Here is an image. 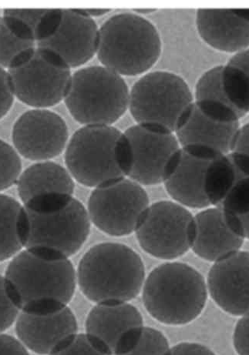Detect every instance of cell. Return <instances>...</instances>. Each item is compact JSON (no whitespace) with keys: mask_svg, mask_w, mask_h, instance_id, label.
<instances>
[{"mask_svg":"<svg viewBox=\"0 0 249 355\" xmlns=\"http://www.w3.org/2000/svg\"><path fill=\"white\" fill-rule=\"evenodd\" d=\"M3 277L12 303L20 312L33 315L67 307L78 284L70 259L46 248L22 250L12 257Z\"/></svg>","mask_w":249,"mask_h":355,"instance_id":"6da1fadb","label":"cell"},{"mask_svg":"<svg viewBox=\"0 0 249 355\" xmlns=\"http://www.w3.org/2000/svg\"><path fill=\"white\" fill-rule=\"evenodd\" d=\"M87 208L74 195H38L23 205L18 230L25 249L46 248L70 259L78 254L91 233Z\"/></svg>","mask_w":249,"mask_h":355,"instance_id":"7a4b0ae2","label":"cell"},{"mask_svg":"<svg viewBox=\"0 0 249 355\" xmlns=\"http://www.w3.org/2000/svg\"><path fill=\"white\" fill-rule=\"evenodd\" d=\"M145 279L141 256L119 243H101L89 248L77 270L82 294L96 304L133 300L142 291Z\"/></svg>","mask_w":249,"mask_h":355,"instance_id":"3957f363","label":"cell"},{"mask_svg":"<svg viewBox=\"0 0 249 355\" xmlns=\"http://www.w3.org/2000/svg\"><path fill=\"white\" fill-rule=\"evenodd\" d=\"M162 53L157 28L133 12L115 14L99 27L96 58L101 66L123 78L148 73Z\"/></svg>","mask_w":249,"mask_h":355,"instance_id":"277c9868","label":"cell"},{"mask_svg":"<svg viewBox=\"0 0 249 355\" xmlns=\"http://www.w3.org/2000/svg\"><path fill=\"white\" fill-rule=\"evenodd\" d=\"M207 284L189 264L171 261L161 264L145 279L142 299L148 314L166 325L188 324L205 308Z\"/></svg>","mask_w":249,"mask_h":355,"instance_id":"5b68a950","label":"cell"},{"mask_svg":"<svg viewBox=\"0 0 249 355\" xmlns=\"http://www.w3.org/2000/svg\"><path fill=\"white\" fill-rule=\"evenodd\" d=\"M130 89L123 76L103 66L73 73L65 98L69 113L84 126H113L126 114Z\"/></svg>","mask_w":249,"mask_h":355,"instance_id":"8992f818","label":"cell"},{"mask_svg":"<svg viewBox=\"0 0 249 355\" xmlns=\"http://www.w3.org/2000/svg\"><path fill=\"white\" fill-rule=\"evenodd\" d=\"M195 97L181 76L164 71L141 76L130 89L128 110L137 124L175 133L189 114Z\"/></svg>","mask_w":249,"mask_h":355,"instance_id":"52a82bcc","label":"cell"},{"mask_svg":"<svg viewBox=\"0 0 249 355\" xmlns=\"http://www.w3.org/2000/svg\"><path fill=\"white\" fill-rule=\"evenodd\" d=\"M71 69L56 53L36 46L19 54L8 72L18 101L33 109H49L65 101Z\"/></svg>","mask_w":249,"mask_h":355,"instance_id":"ba28073f","label":"cell"},{"mask_svg":"<svg viewBox=\"0 0 249 355\" xmlns=\"http://www.w3.org/2000/svg\"><path fill=\"white\" fill-rule=\"evenodd\" d=\"M180 148L172 132L136 123L122 132L115 156L124 177L141 186H155L163 184L166 168Z\"/></svg>","mask_w":249,"mask_h":355,"instance_id":"9c48e42d","label":"cell"},{"mask_svg":"<svg viewBox=\"0 0 249 355\" xmlns=\"http://www.w3.org/2000/svg\"><path fill=\"white\" fill-rule=\"evenodd\" d=\"M121 133L113 126H84L76 131L65 151L66 168L74 180L95 188L123 178L115 156Z\"/></svg>","mask_w":249,"mask_h":355,"instance_id":"30bf717a","label":"cell"},{"mask_svg":"<svg viewBox=\"0 0 249 355\" xmlns=\"http://www.w3.org/2000/svg\"><path fill=\"white\" fill-rule=\"evenodd\" d=\"M140 247L155 259L173 261L188 253L196 236L195 216L175 201L150 205L136 232Z\"/></svg>","mask_w":249,"mask_h":355,"instance_id":"8fae6325","label":"cell"},{"mask_svg":"<svg viewBox=\"0 0 249 355\" xmlns=\"http://www.w3.org/2000/svg\"><path fill=\"white\" fill-rule=\"evenodd\" d=\"M149 206L143 186L123 177L94 188L87 210L96 228L119 238L135 233Z\"/></svg>","mask_w":249,"mask_h":355,"instance_id":"7c38bea8","label":"cell"},{"mask_svg":"<svg viewBox=\"0 0 249 355\" xmlns=\"http://www.w3.org/2000/svg\"><path fill=\"white\" fill-rule=\"evenodd\" d=\"M241 118L232 108L212 101H195L175 131L181 146L200 145L228 155L241 127Z\"/></svg>","mask_w":249,"mask_h":355,"instance_id":"4fadbf2b","label":"cell"},{"mask_svg":"<svg viewBox=\"0 0 249 355\" xmlns=\"http://www.w3.org/2000/svg\"><path fill=\"white\" fill-rule=\"evenodd\" d=\"M86 335L103 352L124 355L132 351L144 329L141 312L128 302L96 304L86 320Z\"/></svg>","mask_w":249,"mask_h":355,"instance_id":"5bb4252c","label":"cell"},{"mask_svg":"<svg viewBox=\"0 0 249 355\" xmlns=\"http://www.w3.org/2000/svg\"><path fill=\"white\" fill-rule=\"evenodd\" d=\"M11 137L19 156L36 163L59 157L70 141L66 121L49 109L27 110L13 125Z\"/></svg>","mask_w":249,"mask_h":355,"instance_id":"9a60e30c","label":"cell"},{"mask_svg":"<svg viewBox=\"0 0 249 355\" xmlns=\"http://www.w3.org/2000/svg\"><path fill=\"white\" fill-rule=\"evenodd\" d=\"M226 155L200 145L181 147L171 159L163 184L169 196L187 208L210 207L205 192L207 168L214 159Z\"/></svg>","mask_w":249,"mask_h":355,"instance_id":"2e32d148","label":"cell"},{"mask_svg":"<svg viewBox=\"0 0 249 355\" xmlns=\"http://www.w3.org/2000/svg\"><path fill=\"white\" fill-rule=\"evenodd\" d=\"M207 292L218 307L233 316L249 315V252L239 250L213 263Z\"/></svg>","mask_w":249,"mask_h":355,"instance_id":"e0dca14e","label":"cell"},{"mask_svg":"<svg viewBox=\"0 0 249 355\" xmlns=\"http://www.w3.org/2000/svg\"><path fill=\"white\" fill-rule=\"evenodd\" d=\"M99 27L81 9H64L56 33L37 46L56 53L71 69L84 66L98 51Z\"/></svg>","mask_w":249,"mask_h":355,"instance_id":"ac0fdd59","label":"cell"},{"mask_svg":"<svg viewBox=\"0 0 249 355\" xmlns=\"http://www.w3.org/2000/svg\"><path fill=\"white\" fill-rule=\"evenodd\" d=\"M15 324L19 342L27 350L39 355H50L61 343L78 331L77 319L68 306L47 315L20 312Z\"/></svg>","mask_w":249,"mask_h":355,"instance_id":"d6986e66","label":"cell"},{"mask_svg":"<svg viewBox=\"0 0 249 355\" xmlns=\"http://www.w3.org/2000/svg\"><path fill=\"white\" fill-rule=\"evenodd\" d=\"M195 101H212L224 104L241 119L249 115V75L245 69L227 61L207 69L198 80Z\"/></svg>","mask_w":249,"mask_h":355,"instance_id":"ffe728a7","label":"cell"},{"mask_svg":"<svg viewBox=\"0 0 249 355\" xmlns=\"http://www.w3.org/2000/svg\"><path fill=\"white\" fill-rule=\"evenodd\" d=\"M196 25L200 38L214 50L232 55L249 50V20L238 10L198 9Z\"/></svg>","mask_w":249,"mask_h":355,"instance_id":"44dd1931","label":"cell"},{"mask_svg":"<svg viewBox=\"0 0 249 355\" xmlns=\"http://www.w3.org/2000/svg\"><path fill=\"white\" fill-rule=\"evenodd\" d=\"M195 221L196 236L191 250L200 259L214 263L243 246L245 241L227 228L219 207L203 209L195 215Z\"/></svg>","mask_w":249,"mask_h":355,"instance_id":"7402d4cb","label":"cell"},{"mask_svg":"<svg viewBox=\"0 0 249 355\" xmlns=\"http://www.w3.org/2000/svg\"><path fill=\"white\" fill-rule=\"evenodd\" d=\"M18 196L22 205L40 194L60 193L74 195L75 180L63 166L53 162H37L20 175L17 183Z\"/></svg>","mask_w":249,"mask_h":355,"instance_id":"603a6c76","label":"cell"},{"mask_svg":"<svg viewBox=\"0 0 249 355\" xmlns=\"http://www.w3.org/2000/svg\"><path fill=\"white\" fill-rule=\"evenodd\" d=\"M36 46L32 32L22 20L3 14L0 21V67L8 71L19 54Z\"/></svg>","mask_w":249,"mask_h":355,"instance_id":"cb8c5ba5","label":"cell"},{"mask_svg":"<svg viewBox=\"0 0 249 355\" xmlns=\"http://www.w3.org/2000/svg\"><path fill=\"white\" fill-rule=\"evenodd\" d=\"M22 207L15 198L0 193V262L12 259L24 248L18 230Z\"/></svg>","mask_w":249,"mask_h":355,"instance_id":"d4e9b609","label":"cell"},{"mask_svg":"<svg viewBox=\"0 0 249 355\" xmlns=\"http://www.w3.org/2000/svg\"><path fill=\"white\" fill-rule=\"evenodd\" d=\"M239 180L237 170L228 155H221L207 170L205 192L211 207H218Z\"/></svg>","mask_w":249,"mask_h":355,"instance_id":"484cf974","label":"cell"},{"mask_svg":"<svg viewBox=\"0 0 249 355\" xmlns=\"http://www.w3.org/2000/svg\"><path fill=\"white\" fill-rule=\"evenodd\" d=\"M22 172V159L17 151L0 139V193L17 185Z\"/></svg>","mask_w":249,"mask_h":355,"instance_id":"4316f807","label":"cell"},{"mask_svg":"<svg viewBox=\"0 0 249 355\" xmlns=\"http://www.w3.org/2000/svg\"><path fill=\"white\" fill-rule=\"evenodd\" d=\"M171 349L162 332L144 327L139 343L132 351L124 355H171Z\"/></svg>","mask_w":249,"mask_h":355,"instance_id":"83f0119b","label":"cell"},{"mask_svg":"<svg viewBox=\"0 0 249 355\" xmlns=\"http://www.w3.org/2000/svg\"><path fill=\"white\" fill-rule=\"evenodd\" d=\"M218 207L237 215L249 214V178L239 179Z\"/></svg>","mask_w":249,"mask_h":355,"instance_id":"f1b7e54d","label":"cell"},{"mask_svg":"<svg viewBox=\"0 0 249 355\" xmlns=\"http://www.w3.org/2000/svg\"><path fill=\"white\" fill-rule=\"evenodd\" d=\"M50 355H110L99 350L86 334L76 335L65 339Z\"/></svg>","mask_w":249,"mask_h":355,"instance_id":"f546056e","label":"cell"},{"mask_svg":"<svg viewBox=\"0 0 249 355\" xmlns=\"http://www.w3.org/2000/svg\"><path fill=\"white\" fill-rule=\"evenodd\" d=\"M19 313L6 291L4 277L0 275V334L16 322Z\"/></svg>","mask_w":249,"mask_h":355,"instance_id":"4dcf8cb0","label":"cell"},{"mask_svg":"<svg viewBox=\"0 0 249 355\" xmlns=\"http://www.w3.org/2000/svg\"><path fill=\"white\" fill-rule=\"evenodd\" d=\"M15 98L9 73L0 67V121L9 114Z\"/></svg>","mask_w":249,"mask_h":355,"instance_id":"1f68e13d","label":"cell"},{"mask_svg":"<svg viewBox=\"0 0 249 355\" xmlns=\"http://www.w3.org/2000/svg\"><path fill=\"white\" fill-rule=\"evenodd\" d=\"M233 345L239 355H249V315L242 317L235 326Z\"/></svg>","mask_w":249,"mask_h":355,"instance_id":"d6a6232c","label":"cell"},{"mask_svg":"<svg viewBox=\"0 0 249 355\" xmlns=\"http://www.w3.org/2000/svg\"><path fill=\"white\" fill-rule=\"evenodd\" d=\"M0 355H30L28 350L18 338L0 334Z\"/></svg>","mask_w":249,"mask_h":355,"instance_id":"836d02e7","label":"cell"},{"mask_svg":"<svg viewBox=\"0 0 249 355\" xmlns=\"http://www.w3.org/2000/svg\"><path fill=\"white\" fill-rule=\"evenodd\" d=\"M171 355H216L209 347L191 343H180L171 347Z\"/></svg>","mask_w":249,"mask_h":355,"instance_id":"e575fe53","label":"cell"},{"mask_svg":"<svg viewBox=\"0 0 249 355\" xmlns=\"http://www.w3.org/2000/svg\"><path fill=\"white\" fill-rule=\"evenodd\" d=\"M221 211H223L225 225L230 230V232L239 238L244 241L246 240V228L240 216L223 210Z\"/></svg>","mask_w":249,"mask_h":355,"instance_id":"d590c367","label":"cell"},{"mask_svg":"<svg viewBox=\"0 0 249 355\" xmlns=\"http://www.w3.org/2000/svg\"><path fill=\"white\" fill-rule=\"evenodd\" d=\"M234 168L237 171L239 179L249 178V155L232 151L228 154Z\"/></svg>","mask_w":249,"mask_h":355,"instance_id":"8d00e7d4","label":"cell"},{"mask_svg":"<svg viewBox=\"0 0 249 355\" xmlns=\"http://www.w3.org/2000/svg\"><path fill=\"white\" fill-rule=\"evenodd\" d=\"M232 151L244 153V154L249 155V123L244 125L241 124Z\"/></svg>","mask_w":249,"mask_h":355,"instance_id":"74e56055","label":"cell"},{"mask_svg":"<svg viewBox=\"0 0 249 355\" xmlns=\"http://www.w3.org/2000/svg\"><path fill=\"white\" fill-rule=\"evenodd\" d=\"M228 61L245 69L246 73L249 75V50L232 55L231 59Z\"/></svg>","mask_w":249,"mask_h":355,"instance_id":"f35d334b","label":"cell"},{"mask_svg":"<svg viewBox=\"0 0 249 355\" xmlns=\"http://www.w3.org/2000/svg\"><path fill=\"white\" fill-rule=\"evenodd\" d=\"M87 16L94 19L101 17L107 15L109 12H112L110 9H81Z\"/></svg>","mask_w":249,"mask_h":355,"instance_id":"ab89813d","label":"cell"},{"mask_svg":"<svg viewBox=\"0 0 249 355\" xmlns=\"http://www.w3.org/2000/svg\"><path fill=\"white\" fill-rule=\"evenodd\" d=\"M157 9H135L133 12L141 17L149 15V14L157 12Z\"/></svg>","mask_w":249,"mask_h":355,"instance_id":"60d3db41","label":"cell"},{"mask_svg":"<svg viewBox=\"0 0 249 355\" xmlns=\"http://www.w3.org/2000/svg\"><path fill=\"white\" fill-rule=\"evenodd\" d=\"M1 17H2V16H1V15H0V21H1Z\"/></svg>","mask_w":249,"mask_h":355,"instance_id":"b9f144b4","label":"cell"}]
</instances>
